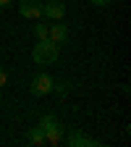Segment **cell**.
I'll list each match as a JSON object with an SVG mask.
<instances>
[{
  "label": "cell",
  "mask_w": 131,
  "mask_h": 147,
  "mask_svg": "<svg viewBox=\"0 0 131 147\" xmlns=\"http://www.w3.org/2000/svg\"><path fill=\"white\" fill-rule=\"evenodd\" d=\"M34 34L37 40H47V24H34Z\"/></svg>",
  "instance_id": "obj_9"
},
{
  "label": "cell",
  "mask_w": 131,
  "mask_h": 147,
  "mask_svg": "<svg viewBox=\"0 0 131 147\" xmlns=\"http://www.w3.org/2000/svg\"><path fill=\"white\" fill-rule=\"evenodd\" d=\"M29 142L37 144V147H40V144H47V142H45V131H42V126H40V123L29 129Z\"/></svg>",
  "instance_id": "obj_8"
},
{
  "label": "cell",
  "mask_w": 131,
  "mask_h": 147,
  "mask_svg": "<svg viewBox=\"0 0 131 147\" xmlns=\"http://www.w3.org/2000/svg\"><path fill=\"white\" fill-rule=\"evenodd\" d=\"M68 26L66 24H58V21H52V24H47V40H52L55 45H63V42H68Z\"/></svg>",
  "instance_id": "obj_6"
},
{
  "label": "cell",
  "mask_w": 131,
  "mask_h": 147,
  "mask_svg": "<svg viewBox=\"0 0 131 147\" xmlns=\"http://www.w3.org/2000/svg\"><path fill=\"white\" fill-rule=\"evenodd\" d=\"M32 61L37 66H52L58 61V45L52 40H37V45L32 47Z\"/></svg>",
  "instance_id": "obj_1"
},
{
  "label": "cell",
  "mask_w": 131,
  "mask_h": 147,
  "mask_svg": "<svg viewBox=\"0 0 131 147\" xmlns=\"http://www.w3.org/2000/svg\"><path fill=\"white\" fill-rule=\"evenodd\" d=\"M11 5V0H0V8H8Z\"/></svg>",
  "instance_id": "obj_12"
},
{
  "label": "cell",
  "mask_w": 131,
  "mask_h": 147,
  "mask_svg": "<svg viewBox=\"0 0 131 147\" xmlns=\"http://www.w3.org/2000/svg\"><path fill=\"white\" fill-rule=\"evenodd\" d=\"M66 142H68L71 147H95V144H97L95 139H89V137H84V134H79V131H71Z\"/></svg>",
  "instance_id": "obj_7"
},
{
  "label": "cell",
  "mask_w": 131,
  "mask_h": 147,
  "mask_svg": "<svg viewBox=\"0 0 131 147\" xmlns=\"http://www.w3.org/2000/svg\"><path fill=\"white\" fill-rule=\"evenodd\" d=\"M40 126H42V131H45V142H50V144H60L63 142V126L58 123L55 116H42Z\"/></svg>",
  "instance_id": "obj_2"
},
{
  "label": "cell",
  "mask_w": 131,
  "mask_h": 147,
  "mask_svg": "<svg viewBox=\"0 0 131 147\" xmlns=\"http://www.w3.org/2000/svg\"><path fill=\"white\" fill-rule=\"evenodd\" d=\"M52 87H55V82H52L50 74H37L32 79V95L34 97H45V95L52 92Z\"/></svg>",
  "instance_id": "obj_3"
},
{
  "label": "cell",
  "mask_w": 131,
  "mask_h": 147,
  "mask_svg": "<svg viewBox=\"0 0 131 147\" xmlns=\"http://www.w3.org/2000/svg\"><path fill=\"white\" fill-rule=\"evenodd\" d=\"M89 3H92V5H97V8H105V5L113 3V0H89Z\"/></svg>",
  "instance_id": "obj_10"
},
{
  "label": "cell",
  "mask_w": 131,
  "mask_h": 147,
  "mask_svg": "<svg viewBox=\"0 0 131 147\" xmlns=\"http://www.w3.org/2000/svg\"><path fill=\"white\" fill-rule=\"evenodd\" d=\"M5 82H8V74H5V68H3V66H0V89L5 87Z\"/></svg>",
  "instance_id": "obj_11"
},
{
  "label": "cell",
  "mask_w": 131,
  "mask_h": 147,
  "mask_svg": "<svg viewBox=\"0 0 131 147\" xmlns=\"http://www.w3.org/2000/svg\"><path fill=\"white\" fill-rule=\"evenodd\" d=\"M18 13L26 21H40L42 18V3H37V0H21L18 3Z\"/></svg>",
  "instance_id": "obj_5"
},
{
  "label": "cell",
  "mask_w": 131,
  "mask_h": 147,
  "mask_svg": "<svg viewBox=\"0 0 131 147\" xmlns=\"http://www.w3.org/2000/svg\"><path fill=\"white\" fill-rule=\"evenodd\" d=\"M42 16L50 18V21H63L66 18V3L63 0H47V3H42Z\"/></svg>",
  "instance_id": "obj_4"
}]
</instances>
